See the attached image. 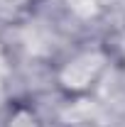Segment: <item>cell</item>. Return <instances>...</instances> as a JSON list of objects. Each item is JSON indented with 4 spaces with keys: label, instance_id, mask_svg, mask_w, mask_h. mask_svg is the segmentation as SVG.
<instances>
[{
    "label": "cell",
    "instance_id": "277c9868",
    "mask_svg": "<svg viewBox=\"0 0 125 127\" xmlns=\"http://www.w3.org/2000/svg\"><path fill=\"white\" fill-rule=\"evenodd\" d=\"M10 73H12V59H10V54H7L5 44L0 42V86L10 78Z\"/></svg>",
    "mask_w": 125,
    "mask_h": 127
},
{
    "label": "cell",
    "instance_id": "7a4b0ae2",
    "mask_svg": "<svg viewBox=\"0 0 125 127\" xmlns=\"http://www.w3.org/2000/svg\"><path fill=\"white\" fill-rule=\"evenodd\" d=\"M2 127H44L42 115L37 112L34 105L30 103H15L10 105V110L5 112Z\"/></svg>",
    "mask_w": 125,
    "mask_h": 127
},
{
    "label": "cell",
    "instance_id": "6da1fadb",
    "mask_svg": "<svg viewBox=\"0 0 125 127\" xmlns=\"http://www.w3.org/2000/svg\"><path fill=\"white\" fill-rule=\"evenodd\" d=\"M110 68V51L101 44H86L64 56L54 68V88L69 100L88 98Z\"/></svg>",
    "mask_w": 125,
    "mask_h": 127
},
{
    "label": "cell",
    "instance_id": "3957f363",
    "mask_svg": "<svg viewBox=\"0 0 125 127\" xmlns=\"http://www.w3.org/2000/svg\"><path fill=\"white\" fill-rule=\"evenodd\" d=\"M66 5L76 17H96L101 12V0H66Z\"/></svg>",
    "mask_w": 125,
    "mask_h": 127
}]
</instances>
